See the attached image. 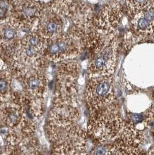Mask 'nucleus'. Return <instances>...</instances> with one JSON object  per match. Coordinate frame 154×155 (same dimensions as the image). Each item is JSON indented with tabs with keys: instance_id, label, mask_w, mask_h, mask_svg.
Masks as SVG:
<instances>
[{
	"instance_id": "1a4fd4ad",
	"label": "nucleus",
	"mask_w": 154,
	"mask_h": 155,
	"mask_svg": "<svg viewBox=\"0 0 154 155\" xmlns=\"http://www.w3.org/2000/svg\"><path fill=\"white\" fill-rule=\"evenodd\" d=\"M2 124L10 128H18L21 126V130L27 124L24 120L23 112L18 107L8 106L4 107L0 114Z\"/></svg>"
},
{
	"instance_id": "f8f14e48",
	"label": "nucleus",
	"mask_w": 154,
	"mask_h": 155,
	"mask_svg": "<svg viewBox=\"0 0 154 155\" xmlns=\"http://www.w3.org/2000/svg\"><path fill=\"white\" fill-rule=\"evenodd\" d=\"M128 119L129 122L135 127L139 124H143L144 126H148L154 119V106L143 113H130Z\"/></svg>"
},
{
	"instance_id": "9b49d317",
	"label": "nucleus",
	"mask_w": 154,
	"mask_h": 155,
	"mask_svg": "<svg viewBox=\"0 0 154 155\" xmlns=\"http://www.w3.org/2000/svg\"><path fill=\"white\" fill-rule=\"evenodd\" d=\"M26 84L28 93L33 97L39 98L45 90V80L41 73H34L27 76Z\"/></svg>"
},
{
	"instance_id": "6e6552de",
	"label": "nucleus",
	"mask_w": 154,
	"mask_h": 155,
	"mask_svg": "<svg viewBox=\"0 0 154 155\" xmlns=\"http://www.w3.org/2000/svg\"><path fill=\"white\" fill-rule=\"evenodd\" d=\"M132 23L135 33L140 36H149L154 33V1L132 16Z\"/></svg>"
},
{
	"instance_id": "f3484780",
	"label": "nucleus",
	"mask_w": 154,
	"mask_h": 155,
	"mask_svg": "<svg viewBox=\"0 0 154 155\" xmlns=\"http://www.w3.org/2000/svg\"><path fill=\"white\" fill-rule=\"evenodd\" d=\"M29 155H42V154H40V153H38V152H34V153H31V154H30Z\"/></svg>"
},
{
	"instance_id": "423d86ee",
	"label": "nucleus",
	"mask_w": 154,
	"mask_h": 155,
	"mask_svg": "<svg viewBox=\"0 0 154 155\" xmlns=\"http://www.w3.org/2000/svg\"><path fill=\"white\" fill-rule=\"evenodd\" d=\"M38 33H33L26 35L19 44L17 55L27 64L34 63L43 54L46 43Z\"/></svg>"
},
{
	"instance_id": "2eb2a0df",
	"label": "nucleus",
	"mask_w": 154,
	"mask_h": 155,
	"mask_svg": "<svg viewBox=\"0 0 154 155\" xmlns=\"http://www.w3.org/2000/svg\"><path fill=\"white\" fill-rule=\"evenodd\" d=\"M9 89V84L7 81L4 78H0V93H7Z\"/></svg>"
},
{
	"instance_id": "20e7f679",
	"label": "nucleus",
	"mask_w": 154,
	"mask_h": 155,
	"mask_svg": "<svg viewBox=\"0 0 154 155\" xmlns=\"http://www.w3.org/2000/svg\"><path fill=\"white\" fill-rule=\"evenodd\" d=\"M79 38L72 35H59L46 43L43 54L53 60H61L76 57L80 51L77 42Z\"/></svg>"
},
{
	"instance_id": "f03ea898",
	"label": "nucleus",
	"mask_w": 154,
	"mask_h": 155,
	"mask_svg": "<svg viewBox=\"0 0 154 155\" xmlns=\"http://www.w3.org/2000/svg\"><path fill=\"white\" fill-rule=\"evenodd\" d=\"M88 42L92 47L89 78L112 76L117 57V37L112 34L91 35Z\"/></svg>"
},
{
	"instance_id": "ddd939ff",
	"label": "nucleus",
	"mask_w": 154,
	"mask_h": 155,
	"mask_svg": "<svg viewBox=\"0 0 154 155\" xmlns=\"http://www.w3.org/2000/svg\"><path fill=\"white\" fill-rule=\"evenodd\" d=\"M14 23H7L2 25L1 29L0 37L4 41H12L17 35V31L15 27L18 26V24L14 21Z\"/></svg>"
},
{
	"instance_id": "4468645a",
	"label": "nucleus",
	"mask_w": 154,
	"mask_h": 155,
	"mask_svg": "<svg viewBox=\"0 0 154 155\" xmlns=\"http://www.w3.org/2000/svg\"><path fill=\"white\" fill-rule=\"evenodd\" d=\"M9 2L7 1H0V23L7 19L9 11Z\"/></svg>"
},
{
	"instance_id": "9d476101",
	"label": "nucleus",
	"mask_w": 154,
	"mask_h": 155,
	"mask_svg": "<svg viewBox=\"0 0 154 155\" xmlns=\"http://www.w3.org/2000/svg\"><path fill=\"white\" fill-rule=\"evenodd\" d=\"M63 28L61 18L56 15H48L42 19L39 28L38 34L45 38L52 39L60 35Z\"/></svg>"
},
{
	"instance_id": "dca6fc26",
	"label": "nucleus",
	"mask_w": 154,
	"mask_h": 155,
	"mask_svg": "<svg viewBox=\"0 0 154 155\" xmlns=\"http://www.w3.org/2000/svg\"><path fill=\"white\" fill-rule=\"evenodd\" d=\"M147 155H154V147L151 148V149L149 150V152H148V153H147Z\"/></svg>"
},
{
	"instance_id": "7ed1b4c3",
	"label": "nucleus",
	"mask_w": 154,
	"mask_h": 155,
	"mask_svg": "<svg viewBox=\"0 0 154 155\" xmlns=\"http://www.w3.org/2000/svg\"><path fill=\"white\" fill-rule=\"evenodd\" d=\"M112 76L90 78L86 85V99L92 112L112 106L114 100Z\"/></svg>"
},
{
	"instance_id": "f257e3e1",
	"label": "nucleus",
	"mask_w": 154,
	"mask_h": 155,
	"mask_svg": "<svg viewBox=\"0 0 154 155\" xmlns=\"http://www.w3.org/2000/svg\"><path fill=\"white\" fill-rule=\"evenodd\" d=\"M111 107L91 114L88 126L90 135L99 143L111 141L113 143L139 145L144 138L143 133L129 122L123 120L117 113L112 112Z\"/></svg>"
},
{
	"instance_id": "0eeeda50",
	"label": "nucleus",
	"mask_w": 154,
	"mask_h": 155,
	"mask_svg": "<svg viewBox=\"0 0 154 155\" xmlns=\"http://www.w3.org/2000/svg\"><path fill=\"white\" fill-rule=\"evenodd\" d=\"M12 5L15 21L18 25L33 23L42 14V5L40 2L18 1Z\"/></svg>"
},
{
	"instance_id": "39448f33",
	"label": "nucleus",
	"mask_w": 154,
	"mask_h": 155,
	"mask_svg": "<svg viewBox=\"0 0 154 155\" xmlns=\"http://www.w3.org/2000/svg\"><path fill=\"white\" fill-rule=\"evenodd\" d=\"M122 15V8L118 2H108L94 21L96 32L104 35L111 34L118 27Z\"/></svg>"
}]
</instances>
